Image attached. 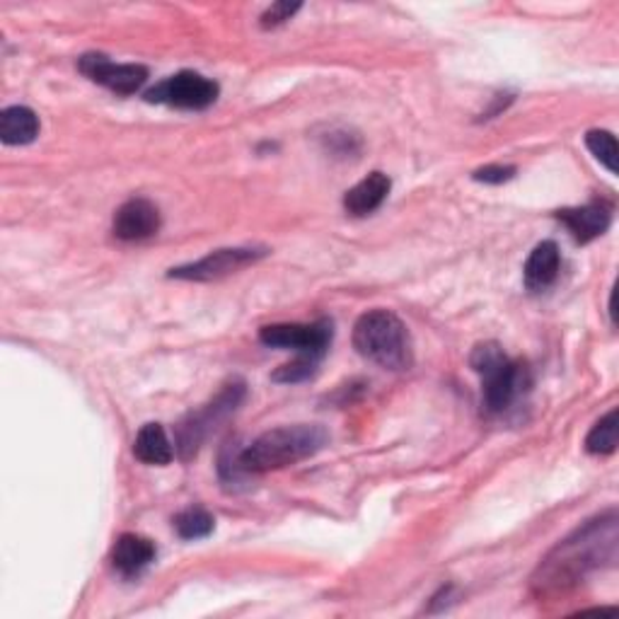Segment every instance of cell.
I'll use <instances>...</instances> for the list:
<instances>
[{"mask_svg": "<svg viewBox=\"0 0 619 619\" xmlns=\"http://www.w3.org/2000/svg\"><path fill=\"white\" fill-rule=\"evenodd\" d=\"M216 528V520L202 506H189L175 516V530L182 539H202Z\"/></svg>", "mask_w": 619, "mask_h": 619, "instance_id": "obj_17", "label": "cell"}, {"mask_svg": "<svg viewBox=\"0 0 619 619\" xmlns=\"http://www.w3.org/2000/svg\"><path fill=\"white\" fill-rule=\"evenodd\" d=\"M586 451L590 455H612L617 451V410H610L590 429Z\"/></svg>", "mask_w": 619, "mask_h": 619, "instance_id": "obj_18", "label": "cell"}, {"mask_svg": "<svg viewBox=\"0 0 619 619\" xmlns=\"http://www.w3.org/2000/svg\"><path fill=\"white\" fill-rule=\"evenodd\" d=\"M245 394H247V390H245L243 380H230L228 385H223V390L216 394L214 402L206 404L202 412H192L187 419L182 421L177 429V443H179V453L184 460H189L196 451H199L204 439L216 429V424H220L223 419H228L237 406L243 404Z\"/></svg>", "mask_w": 619, "mask_h": 619, "instance_id": "obj_5", "label": "cell"}, {"mask_svg": "<svg viewBox=\"0 0 619 619\" xmlns=\"http://www.w3.org/2000/svg\"><path fill=\"white\" fill-rule=\"evenodd\" d=\"M39 136V116L30 110L16 104L0 114V138L6 146H28Z\"/></svg>", "mask_w": 619, "mask_h": 619, "instance_id": "obj_15", "label": "cell"}, {"mask_svg": "<svg viewBox=\"0 0 619 619\" xmlns=\"http://www.w3.org/2000/svg\"><path fill=\"white\" fill-rule=\"evenodd\" d=\"M470 363L482 378V406L486 414H504L528 388V368L513 361L496 341L474 347Z\"/></svg>", "mask_w": 619, "mask_h": 619, "instance_id": "obj_4", "label": "cell"}, {"mask_svg": "<svg viewBox=\"0 0 619 619\" xmlns=\"http://www.w3.org/2000/svg\"><path fill=\"white\" fill-rule=\"evenodd\" d=\"M155 555L157 549L153 545V539L126 533L116 539V545L112 549V564L122 576H138L146 566L155 561Z\"/></svg>", "mask_w": 619, "mask_h": 619, "instance_id": "obj_12", "label": "cell"}, {"mask_svg": "<svg viewBox=\"0 0 619 619\" xmlns=\"http://www.w3.org/2000/svg\"><path fill=\"white\" fill-rule=\"evenodd\" d=\"M559 267H561V252L559 245L545 240L539 243L533 255L525 261V286L530 291H547V288L557 281L559 276Z\"/></svg>", "mask_w": 619, "mask_h": 619, "instance_id": "obj_14", "label": "cell"}, {"mask_svg": "<svg viewBox=\"0 0 619 619\" xmlns=\"http://www.w3.org/2000/svg\"><path fill=\"white\" fill-rule=\"evenodd\" d=\"M586 146L605 167L610 169L612 175H617V138L610 134V131H602V128L588 131Z\"/></svg>", "mask_w": 619, "mask_h": 619, "instance_id": "obj_19", "label": "cell"}, {"mask_svg": "<svg viewBox=\"0 0 619 619\" xmlns=\"http://www.w3.org/2000/svg\"><path fill=\"white\" fill-rule=\"evenodd\" d=\"M300 10V3H288V0H281V3H274L271 8L265 10V16H261V28L271 30V28H279V24L291 20L296 12Z\"/></svg>", "mask_w": 619, "mask_h": 619, "instance_id": "obj_21", "label": "cell"}, {"mask_svg": "<svg viewBox=\"0 0 619 619\" xmlns=\"http://www.w3.org/2000/svg\"><path fill=\"white\" fill-rule=\"evenodd\" d=\"M267 257V249L257 247H230V249H216V252L206 255L199 261L184 265L169 271V279H182V281H216L223 276L240 271L249 265H255L257 259Z\"/></svg>", "mask_w": 619, "mask_h": 619, "instance_id": "obj_8", "label": "cell"}, {"mask_svg": "<svg viewBox=\"0 0 619 619\" xmlns=\"http://www.w3.org/2000/svg\"><path fill=\"white\" fill-rule=\"evenodd\" d=\"M353 347L365 361L385 371H410L414 363L412 337L406 324L390 310H371L353 324Z\"/></svg>", "mask_w": 619, "mask_h": 619, "instance_id": "obj_3", "label": "cell"}, {"mask_svg": "<svg viewBox=\"0 0 619 619\" xmlns=\"http://www.w3.org/2000/svg\"><path fill=\"white\" fill-rule=\"evenodd\" d=\"M327 443L329 433L322 426H281L261 433L243 453L235 455V463L243 474H265L298 465L302 460L318 455Z\"/></svg>", "mask_w": 619, "mask_h": 619, "instance_id": "obj_2", "label": "cell"}, {"mask_svg": "<svg viewBox=\"0 0 619 619\" xmlns=\"http://www.w3.org/2000/svg\"><path fill=\"white\" fill-rule=\"evenodd\" d=\"M78 69L92 83L110 87L116 95H134L148 81V69L141 63H114L104 54H85L78 61Z\"/></svg>", "mask_w": 619, "mask_h": 619, "instance_id": "obj_9", "label": "cell"}, {"mask_svg": "<svg viewBox=\"0 0 619 619\" xmlns=\"http://www.w3.org/2000/svg\"><path fill=\"white\" fill-rule=\"evenodd\" d=\"M163 226L161 208L148 199H128L124 206H118L114 214L112 230L114 237L124 243H141L157 235Z\"/></svg>", "mask_w": 619, "mask_h": 619, "instance_id": "obj_10", "label": "cell"}, {"mask_svg": "<svg viewBox=\"0 0 619 619\" xmlns=\"http://www.w3.org/2000/svg\"><path fill=\"white\" fill-rule=\"evenodd\" d=\"M513 177H516V167L513 165H484L479 169H474V175H472V179L484 182V184H504Z\"/></svg>", "mask_w": 619, "mask_h": 619, "instance_id": "obj_22", "label": "cell"}, {"mask_svg": "<svg viewBox=\"0 0 619 619\" xmlns=\"http://www.w3.org/2000/svg\"><path fill=\"white\" fill-rule=\"evenodd\" d=\"M314 368H318V363L308 359H296L293 363L281 365L279 371L274 373V380L276 383H300V380H308L314 373Z\"/></svg>", "mask_w": 619, "mask_h": 619, "instance_id": "obj_20", "label": "cell"}, {"mask_svg": "<svg viewBox=\"0 0 619 619\" xmlns=\"http://www.w3.org/2000/svg\"><path fill=\"white\" fill-rule=\"evenodd\" d=\"M334 329L332 320H318L310 324L286 322V324H267L259 329V341L271 349L296 351L298 359H308L312 363H320L332 344Z\"/></svg>", "mask_w": 619, "mask_h": 619, "instance_id": "obj_6", "label": "cell"}, {"mask_svg": "<svg viewBox=\"0 0 619 619\" xmlns=\"http://www.w3.org/2000/svg\"><path fill=\"white\" fill-rule=\"evenodd\" d=\"M557 218L564 223L569 233L574 235L576 243L588 245L596 237L605 235L612 223V206L605 202H590L586 206L576 208H561L557 210Z\"/></svg>", "mask_w": 619, "mask_h": 619, "instance_id": "obj_11", "label": "cell"}, {"mask_svg": "<svg viewBox=\"0 0 619 619\" xmlns=\"http://www.w3.org/2000/svg\"><path fill=\"white\" fill-rule=\"evenodd\" d=\"M392 189V182L388 175L383 173H371L365 179H361L355 187H351L344 196V208L347 214L363 218L371 216L373 210H378L383 206V202L388 199V194Z\"/></svg>", "mask_w": 619, "mask_h": 619, "instance_id": "obj_13", "label": "cell"}, {"mask_svg": "<svg viewBox=\"0 0 619 619\" xmlns=\"http://www.w3.org/2000/svg\"><path fill=\"white\" fill-rule=\"evenodd\" d=\"M617 510H608L596 520L586 523L571 537H566L549 557L539 564V569L533 578V588L539 596H559L584 584L588 574L615 566L617 561Z\"/></svg>", "mask_w": 619, "mask_h": 619, "instance_id": "obj_1", "label": "cell"}, {"mask_svg": "<svg viewBox=\"0 0 619 619\" xmlns=\"http://www.w3.org/2000/svg\"><path fill=\"white\" fill-rule=\"evenodd\" d=\"M146 100L177 110H206L218 100V83H214L202 73L182 71L151 87L146 92Z\"/></svg>", "mask_w": 619, "mask_h": 619, "instance_id": "obj_7", "label": "cell"}, {"mask_svg": "<svg viewBox=\"0 0 619 619\" xmlns=\"http://www.w3.org/2000/svg\"><path fill=\"white\" fill-rule=\"evenodd\" d=\"M134 455L141 460V463L163 467L173 463L175 451L161 424H146L138 431V436L134 441Z\"/></svg>", "mask_w": 619, "mask_h": 619, "instance_id": "obj_16", "label": "cell"}]
</instances>
